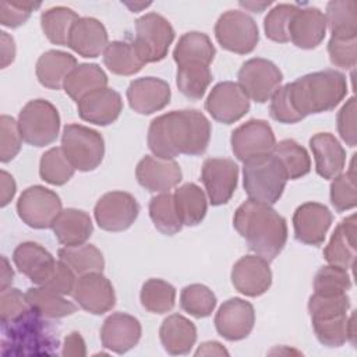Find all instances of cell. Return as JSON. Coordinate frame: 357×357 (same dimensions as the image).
Instances as JSON below:
<instances>
[{
  "mask_svg": "<svg viewBox=\"0 0 357 357\" xmlns=\"http://www.w3.org/2000/svg\"><path fill=\"white\" fill-rule=\"evenodd\" d=\"M78 18V14L71 8L57 6L42 13L40 26L43 33L52 43L59 46H67L71 26Z\"/></svg>",
  "mask_w": 357,
  "mask_h": 357,
  "instance_id": "obj_40",
  "label": "cell"
},
{
  "mask_svg": "<svg viewBox=\"0 0 357 357\" xmlns=\"http://www.w3.org/2000/svg\"><path fill=\"white\" fill-rule=\"evenodd\" d=\"M15 195V181L6 170H1V206H6Z\"/></svg>",
  "mask_w": 357,
  "mask_h": 357,
  "instance_id": "obj_58",
  "label": "cell"
},
{
  "mask_svg": "<svg viewBox=\"0 0 357 357\" xmlns=\"http://www.w3.org/2000/svg\"><path fill=\"white\" fill-rule=\"evenodd\" d=\"M230 144L234 156L244 163L272 153L276 139L272 127L265 120L252 119L231 132Z\"/></svg>",
  "mask_w": 357,
  "mask_h": 357,
  "instance_id": "obj_13",
  "label": "cell"
},
{
  "mask_svg": "<svg viewBox=\"0 0 357 357\" xmlns=\"http://www.w3.org/2000/svg\"><path fill=\"white\" fill-rule=\"evenodd\" d=\"M135 177L141 187L151 192H169L183 178L181 169L176 160L159 159L156 156H144L137 167Z\"/></svg>",
  "mask_w": 357,
  "mask_h": 357,
  "instance_id": "obj_20",
  "label": "cell"
},
{
  "mask_svg": "<svg viewBox=\"0 0 357 357\" xmlns=\"http://www.w3.org/2000/svg\"><path fill=\"white\" fill-rule=\"evenodd\" d=\"M74 172H75V167L71 165V162L66 156L61 146L50 148L40 158V163H39L40 178L52 185L66 184L73 177Z\"/></svg>",
  "mask_w": 357,
  "mask_h": 357,
  "instance_id": "obj_43",
  "label": "cell"
},
{
  "mask_svg": "<svg viewBox=\"0 0 357 357\" xmlns=\"http://www.w3.org/2000/svg\"><path fill=\"white\" fill-rule=\"evenodd\" d=\"M180 305L185 312L195 318H206L216 307V296L204 284H188L181 290Z\"/></svg>",
  "mask_w": 357,
  "mask_h": 357,
  "instance_id": "obj_45",
  "label": "cell"
},
{
  "mask_svg": "<svg viewBox=\"0 0 357 357\" xmlns=\"http://www.w3.org/2000/svg\"><path fill=\"white\" fill-rule=\"evenodd\" d=\"M52 229L60 244L74 247L86 243L93 231V225L86 212L67 208L57 216Z\"/></svg>",
  "mask_w": 357,
  "mask_h": 357,
  "instance_id": "obj_30",
  "label": "cell"
},
{
  "mask_svg": "<svg viewBox=\"0 0 357 357\" xmlns=\"http://www.w3.org/2000/svg\"><path fill=\"white\" fill-rule=\"evenodd\" d=\"M329 60L339 68H353L357 63V39H340L331 36L328 43Z\"/></svg>",
  "mask_w": 357,
  "mask_h": 357,
  "instance_id": "obj_53",
  "label": "cell"
},
{
  "mask_svg": "<svg viewBox=\"0 0 357 357\" xmlns=\"http://www.w3.org/2000/svg\"><path fill=\"white\" fill-rule=\"evenodd\" d=\"M22 141L18 121L3 114L0 117V160L3 163L13 160L18 155Z\"/></svg>",
  "mask_w": 357,
  "mask_h": 357,
  "instance_id": "obj_50",
  "label": "cell"
},
{
  "mask_svg": "<svg viewBox=\"0 0 357 357\" xmlns=\"http://www.w3.org/2000/svg\"><path fill=\"white\" fill-rule=\"evenodd\" d=\"M103 63L117 75H134L145 66L132 43L126 40L110 42L103 52Z\"/></svg>",
  "mask_w": 357,
  "mask_h": 357,
  "instance_id": "obj_37",
  "label": "cell"
},
{
  "mask_svg": "<svg viewBox=\"0 0 357 357\" xmlns=\"http://www.w3.org/2000/svg\"><path fill=\"white\" fill-rule=\"evenodd\" d=\"M40 7L33 1H0V24L7 28H17L28 21L32 11Z\"/></svg>",
  "mask_w": 357,
  "mask_h": 357,
  "instance_id": "obj_52",
  "label": "cell"
},
{
  "mask_svg": "<svg viewBox=\"0 0 357 357\" xmlns=\"http://www.w3.org/2000/svg\"><path fill=\"white\" fill-rule=\"evenodd\" d=\"M333 38L357 39V3L354 0H333L324 14Z\"/></svg>",
  "mask_w": 357,
  "mask_h": 357,
  "instance_id": "obj_36",
  "label": "cell"
},
{
  "mask_svg": "<svg viewBox=\"0 0 357 357\" xmlns=\"http://www.w3.org/2000/svg\"><path fill=\"white\" fill-rule=\"evenodd\" d=\"M59 259L67 264L78 276L102 272L105 268L103 254L93 244L63 247L59 250Z\"/></svg>",
  "mask_w": 357,
  "mask_h": 357,
  "instance_id": "obj_38",
  "label": "cell"
},
{
  "mask_svg": "<svg viewBox=\"0 0 357 357\" xmlns=\"http://www.w3.org/2000/svg\"><path fill=\"white\" fill-rule=\"evenodd\" d=\"M139 213L137 199L126 191H110L102 195L93 209L98 226L106 231H123L131 227Z\"/></svg>",
  "mask_w": 357,
  "mask_h": 357,
  "instance_id": "obj_12",
  "label": "cell"
},
{
  "mask_svg": "<svg viewBox=\"0 0 357 357\" xmlns=\"http://www.w3.org/2000/svg\"><path fill=\"white\" fill-rule=\"evenodd\" d=\"M294 112L303 120L308 114L333 110L347 95L346 77L336 70L305 74L286 84Z\"/></svg>",
  "mask_w": 357,
  "mask_h": 357,
  "instance_id": "obj_3",
  "label": "cell"
},
{
  "mask_svg": "<svg viewBox=\"0 0 357 357\" xmlns=\"http://www.w3.org/2000/svg\"><path fill=\"white\" fill-rule=\"evenodd\" d=\"M109 36L105 25L92 17H79L71 26L68 47L86 59H95L105 52Z\"/></svg>",
  "mask_w": 357,
  "mask_h": 357,
  "instance_id": "obj_25",
  "label": "cell"
},
{
  "mask_svg": "<svg viewBox=\"0 0 357 357\" xmlns=\"http://www.w3.org/2000/svg\"><path fill=\"white\" fill-rule=\"evenodd\" d=\"M61 148L79 172L95 170L105 156L103 137L96 130L81 124H67L63 128Z\"/></svg>",
  "mask_w": 357,
  "mask_h": 357,
  "instance_id": "obj_7",
  "label": "cell"
},
{
  "mask_svg": "<svg viewBox=\"0 0 357 357\" xmlns=\"http://www.w3.org/2000/svg\"><path fill=\"white\" fill-rule=\"evenodd\" d=\"M351 287V278L346 269L326 265L322 266L314 278V293L322 296H333L347 293Z\"/></svg>",
  "mask_w": 357,
  "mask_h": 357,
  "instance_id": "obj_47",
  "label": "cell"
},
{
  "mask_svg": "<svg viewBox=\"0 0 357 357\" xmlns=\"http://www.w3.org/2000/svg\"><path fill=\"white\" fill-rule=\"evenodd\" d=\"M255 324V311L251 303L233 297L226 300L215 315L218 333L230 342L245 339Z\"/></svg>",
  "mask_w": 357,
  "mask_h": 357,
  "instance_id": "obj_17",
  "label": "cell"
},
{
  "mask_svg": "<svg viewBox=\"0 0 357 357\" xmlns=\"http://www.w3.org/2000/svg\"><path fill=\"white\" fill-rule=\"evenodd\" d=\"M215 36L223 49L237 54L251 53L259 40L257 22L238 10H229L218 18Z\"/></svg>",
  "mask_w": 357,
  "mask_h": 357,
  "instance_id": "obj_9",
  "label": "cell"
},
{
  "mask_svg": "<svg viewBox=\"0 0 357 357\" xmlns=\"http://www.w3.org/2000/svg\"><path fill=\"white\" fill-rule=\"evenodd\" d=\"M272 155L283 166L289 180H297L311 170V159L304 146L294 139H282L272 151Z\"/></svg>",
  "mask_w": 357,
  "mask_h": 357,
  "instance_id": "obj_39",
  "label": "cell"
},
{
  "mask_svg": "<svg viewBox=\"0 0 357 357\" xmlns=\"http://www.w3.org/2000/svg\"><path fill=\"white\" fill-rule=\"evenodd\" d=\"M148 146L159 158L202 155L211 141V123L195 109L173 110L153 119L148 128Z\"/></svg>",
  "mask_w": 357,
  "mask_h": 357,
  "instance_id": "obj_1",
  "label": "cell"
},
{
  "mask_svg": "<svg viewBox=\"0 0 357 357\" xmlns=\"http://www.w3.org/2000/svg\"><path fill=\"white\" fill-rule=\"evenodd\" d=\"M25 297L31 308L46 319L64 318L77 311V305L74 303L64 298V296L42 286L29 287Z\"/></svg>",
  "mask_w": 357,
  "mask_h": 357,
  "instance_id": "obj_35",
  "label": "cell"
},
{
  "mask_svg": "<svg viewBox=\"0 0 357 357\" xmlns=\"http://www.w3.org/2000/svg\"><path fill=\"white\" fill-rule=\"evenodd\" d=\"M212 82V73L205 66H183L177 67L176 84L178 91L191 100L201 99L209 84Z\"/></svg>",
  "mask_w": 357,
  "mask_h": 357,
  "instance_id": "obj_44",
  "label": "cell"
},
{
  "mask_svg": "<svg viewBox=\"0 0 357 357\" xmlns=\"http://www.w3.org/2000/svg\"><path fill=\"white\" fill-rule=\"evenodd\" d=\"M310 148L315 159L317 173L332 180L339 176L346 163V151L331 132H318L310 138Z\"/></svg>",
  "mask_w": 357,
  "mask_h": 357,
  "instance_id": "obj_27",
  "label": "cell"
},
{
  "mask_svg": "<svg viewBox=\"0 0 357 357\" xmlns=\"http://www.w3.org/2000/svg\"><path fill=\"white\" fill-rule=\"evenodd\" d=\"M3 356H54L59 336L56 329L32 308L22 317L1 324Z\"/></svg>",
  "mask_w": 357,
  "mask_h": 357,
  "instance_id": "obj_4",
  "label": "cell"
},
{
  "mask_svg": "<svg viewBox=\"0 0 357 357\" xmlns=\"http://www.w3.org/2000/svg\"><path fill=\"white\" fill-rule=\"evenodd\" d=\"M13 276H14V272L10 268L8 259L6 257H1V275H0V283L1 284H0V291L10 286V283L13 282Z\"/></svg>",
  "mask_w": 357,
  "mask_h": 357,
  "instance_id": "obj_60",
  "label": "cell"
},
{
  "mask_svg": "<svg viewBox=\"0 0 357 357\" xmlns=\"http://www.w3.org/2000/svg\"><path fill=\"white\" fill-rule=\"evenodd\" d=\"M75 273L73 269L64 264L63 261H56V265L50 273V276L46 279V282L42 284V287H46L54 293H59L61 296H67L73 293L74 284H75Z\"/></svg>",
  "mask_w": 357,
  "mask_h": 357,
  "instance_id": "obj_54",
  "label": "cell"
},
{
  "mask_svg": "<svg viewBox=\"0 0 357 357\" xmlns=\"http://www.w3.org/2000/svg\"><path fill=\"white\" fill-rule=\"evenodd\" d=\"M332 225V213L324 204H301L293 215L296 238L307 245H321Z\"/></svg>",
  "mask_w": 357,
  "mask_h": 357,
  "instance_id": "obj_18",
  "label": "cell"
},
{
  "mask_svg": "<svg viewBox=\"0 0 357 357\" xmlns=\"http://www.w3.org/2000/svg\"><path fill=\"white\" fill-rule=\"evenodd\" d=\"M149 216L153 222V226L162 234L173 236L178 233L183 227V223L174 206L173 194L162 192L153 197L149 202Z\"/></svg>",
  "mask_w": 357,
  "mask_h": 357,
  "instance_id": "obj_42",
  "label": "cell"
},
{
  "mask_svg": "<svg viewBox=\"0 0 357 357\" xmlns=\"http://www.w3.org/2000/svg\"><path fill=\"white\" fill-rule=\"evenodd\" d=\"M205 109L213 120L233 124L250 110V98L237 82L223 81L212 88L206 98Z\"/></svg>",
  "mask_w": 357,
  "mask_h": 357,
  "instance_id": "obj_14",
  "label": "cell"
},
{
  "mask_svg": "<svg viewBox=\"0 0 357 357\" xmlns=\"http://www.w3.org/2000/svg\"><path fill=\"white\" fill-rule=\"evenodd\" d=\"M240 6L241 7H245L247 10H250V11H252V13H262L266 7H269L271 6V3L268 1V3H255V1H241L240 3Z\"/></svg>",
  "mask_w": 357,
  "mask_h": 357,
  "instance_id": "obj_61",
  "label": "cell"
},
{
  "mask_svg": "<svg viewBox=\"0 0 357 357\" xmlns=\"http://www.w3.org/2000/svg\"><path fill=\"white\" fill-rule=\"evenodd\" d=\"M350 298L346 293L322 296L314 293L308 300V312L311 321H329L347 315Z\"/></svg>",
  "mask_w": 357,
  "mask_h": 357,
  "instance_id": "obj_46",
  "label": "cell"
},
{
  "mask_svg": "<svg viewBox=\"0 0 357 357\" xmlns=\"http://www.w3.org/2000/svg\"><path fill=\"white\" fill-rule=\"evenodd\" d=\"M231 283L244 296L258 297L264 294L272 284L269 262L259 255L241 257L233 265Z\"/></svg>",
  "mask_w": 357,
  "mask_h": 357,
  "instance_id": "obj_19",
  "label": "cell"
},
{
  "mask_svg": "<svg viewBox=\"0 0 357 357\" xmlns=\"http://www.w3.org/2000/svg\"><path fill=\"white\" fill-rule=\"evenodd\" d=\"M173 40L174 29L163 15L146 13L135 21L132 45L144 64L163 60Z\"/></svg>",
  "mask_w": 357,
  "mask_h": 357,
  "instance_id": "obj_8",
  "label": "cell"
},
{
  "mask_svg": "<svg viewBox=\"0 0 357 357\" xmlns=\"http://www.w3.org/2000/svg\"><path fill=\"white\" fill-rule=\"evenodd\" d=\"M107 75L98 66L91 63H82L74 67L63 82L64 92L75 102L82 99L85 95L106 88Z\"/></svg>",
  "mask_w": 357,
  "mask_h": 357,
  "instance_id": "obj_33",
  "label": "cell"
},
{
  "mask_svg": "<svg viewBox=\"0 0 357 357\" xmlns=\"http://www.w3.org/2000/svg\"><path fill=\"white\" fill-rule=\"evenodd\" d=\"M201 180L212 205L227 204L237 187L238 166L227 158H208L202 165Z\"/></svg>",
  "mask_w": 357,
  "mask_h": 357,
  "instance_id": "obj_15",
  "label": "cell"
},
{
  "mask_svg": "<svg viewBox=\"0 0 357 357\" xmlns=\"http://www.w3.org/2000/svg\"><path fill=\"white\" fill-rule=\"evenodd\" d=\"M71 294L82 310L93 315H102L110 311L116 304L114 289L102 272L78 276Z\"/></svg>",
  "mask_w": 357,
  "mask_h": 357,
  "instance_id": "obj_16",
  "label": "cell"
},
{
  "mask_svg": "<svg viewBox=\"0 0 357 357\" xmlns=\"http://www.w3.org/2000/svg\"><path fill=\"white\" fill-rule=\"evenodd\" d=\"M174 206L183 226H197L206 215L208 202L204 191L194 183H185L174 194Z\"/></svg>",
  "mask_w": 357,
  "mask_h": 357,
  "instance_id": "obj_34",
  "label": "cell"
},
{
  "mask_svg": "<svg viewBox=\"0 0 357 357\" xmlns=\"http://www.w3.org/2000/svg\"><path fill=\"white\" fill-rule=\"evenodd\" d=\"M141 333V324L135 317L126 312H114L103 321L100 340L105 349L117 354H124L137 346Z\"/></svg>",
  "mask_w": 357,
  "mask_h": 357,
  "instance_id": "obj_22",
  "label": "cell"
},
{
  "mask_svg": "<svg viewBox=\"0 0 357 357\" xmlns=\"http://www.w3.org/2000/svg\"><path fill=\"white\" fill-rule=\"evenodd\" d=\"M233 226L248 248L268 262L282 252L287 241L286 219L264 202H243L234 212Z\"/></svg>",
  "mask_w": 357,
  "mask_h": 357,
  "instance_id": "obj_2",
  "label": "cell"
},
{
  "mask_svg": "<svg viewBox=\"0 0 357 357\" xmlns=\"http://www.w3.org/2000/svg\"><path fill=\"white\" fill-rule=\"evenodd\" d=\"M159 337L163 349L172 356L187 354L197 340L195 325L180 314H172L163 319Z\"/></svg>",
  "mask_w": 357,
  "mask_h": 357,
  "instance_id": "obj_29",
  "label": "cell"
},
{
  "mask_svg": "<svg viewBox=\"0 0 357 357\" xmlns=\"http://www.w3.org/2000/svg\"><path fill=\"white\" fill-rule=\"evenodd\" d=\"M61 211L60 197L43 185L28 187L17 201L20 219L32 229L52 227Z\"/></svg>",
  "mask_w": 357,
  "mask_h": 357,
  "instance_id": "obj_10",
  "label": "cell"
},
{
  "mask_svg": "<svg viewBox=\"0 0 357 357\" xmlns=\"http://www.w3.org/2000/svg\"><path fill=\"white\" fill-rule=\"evenodd\" d=\"M331 204L337 212L353 209L357 205L354 158L347 173H340L331 183Z\"/></svg>",
  "mask_w": 357,
  "mask_h": 357,
  "instance_id": "obj_48",
  "label": "cell"
},
{
  "mask_svg": "<svg viewBox=\"0 0 357 357\" xmlns=\"http://www.w3.org/2000/svg\"><path fill=\"white\" fill-rule=\"evenodd\" d=\"M13 261L17 269L36 286H42L46 282L56 265L53 255L33 241L18 244L13 252Z\"/></svg>",
  "mask_w": 357,
  "mask_h": 357,
  "instance_id": "obj_26",
  "label": "cell"
},
{
  "mask_svg": "<svg viewBox=\"0 0 357 357\" xmlns=\"http://www.w3.org/2000/svg\"><path fill=\"white\" fill-rule=\"evenodd\" d=\"M337 131L340 138L349 145L356 146L357 131H356V99L351 96L337 113Z\"/></svg>",
  "mask_w": 357,
  "mask_h": 357,
  "instance_id": "obj_55",
  "label": "cell"
},
{
  "mask_svg": "<svg viewBox=\"0 0 357 357\" xmlns=\"http://www.w3.org/2000/svg\"><path fill=\"white\" fill-rule=\"evenodd\" d=\"M77 59L61 50H47L36 61V78L49 89H60L70 71L77 67Z\"/></svg>",
  "mask_w": 357,
  "mask_h": 357,
  "instance_id": "obj_32",
  "label": "cell"
},
{
  "mask_svg": "<svg viewBox=\"0 0 357 357\" xmlns=\"http://www.w3.org/2000/svg\"><path fill=\"white\" fill-rule=\"evenodd\" d=\"M142 307L152 314H165L173 310L176 301V289L166 280L148 279L139 293Z\"/></svg>",
  "mask_w": 357,
  "mask_h": 357,
  "instance_id": "obj_41",
  "label": "cell"
},
{
  "mask_svg": "<svg viewBox=\"0 0 357 357\" xmlns=\"http://www.w3.org/2000/svg\"><path fill=\"white\" fill-rule=\"evenodd\" d=\"M195 356H229V351L219 343V342H204Z\"/></svg>",
  "mask_w": 357,
  "mask_h": 357,
  "instance_id": "obj_59",
  "label": "cell"
},
{
  "mask_svg": "<svg viewBox=\"0 0 357 357\" xmlns=\"http://www.w3.org/2000/svg\"><path fill=\"white\" fill-rule=\"evenodd\" d=\"M324 257L329 265L351 269L356 261V215L344 218L335 229Z\"/></svg>",
  "mask_w": 357,
  "mask_h": 357,
  "instance_id": "obj_28",
  "label": "cell"
},
{
  "mask_svg": "<svg viewBox=\"0 0 357 357\" xmlns=\"http://www.w3.org/2000/svg\"><path fill=\"white\" fill-rule=\"evenodd\" d=\"M238 85L257 103H265L280 86L283 75L275 63L254 57L243 63L238 70Z\"/></svg>",
  "mask_w": 357,
  "mask_h": 357,
  "instance_id": "obj_11",
  "label": "cell"
},
{
  "mask_svg": "<svg viewBox=\"0 0 357 357\" xmlns=\"http://www.w3.org/2000/svg\"><path fill=\"white\" fill-rule=\"evenodd\" d=\"M15 57V43L14 39L7 33L1 32V68H6Z\"/></svg>",
  "mask_w": 357,
  "mask_h": 357,
  "instance_id": "obj_57",
  "label": "cell"
},
{
  "mask_svg": "<svg viewBox=\"0 0 357 357\" xmlns=\"http://www.w3.org/2000/svg\"><path fill=\"white\" fill-rule=\"evenodd\" d=\"M298 6L294 4H278L275 6L264 20V29L268 39L278 43H287L289 24Z\"/></svg>",
  "mask_w": 357,
  "mask_h": 357,
  "instance_id": "obj_49",
  "label": "cell"
},
{
  "mask_svg": "<svg viewBox=\"0 0 357 357\" xmlns=\"http://www.w3.org/2000/svg\"><path fill=\"white\" fill-rule=\"evenodd\" d=\"M61 354L71 357H84L86 354L85 342L79 332H71L70 335H67V337L64 339Z\"/></svg>",
  "mask_w": 357,
  "mask_h": 357,
  "instance_id": "obj_56",
  "label": "cell"
},
{
  "mask_svg": "<svg viewBox=\"0 0 357 357\" xmlns=\"http://www.w3.org/2000/svg\"><path fill=\"white\" fill-rule=\"evenodd\" d=\"M215 53L216 50L209 36L202 32L194 31V32L184 33L178 39L173 50V59L177 67H183V66L209 67V64L213 61Z\"/></svg>",
  "mask_w": 357,
  "mask_h": 357,
  "instance_id": "obj_31",
  "label": "cell"
},
{
  "mask_svg": "<svg viewBox=\"0 0 357 357\" xmlns=\"http://www.w3.org/2000/svg\"><path fill=\"white\" fill-rule=\"evenodd\" d=\"M287 180L283 166L272 153L243 165V185L248 199L273 205L282 197Z\"/></svg>",
  "mask_w": 357,
  "mask_h": 357,
  "instance_id": "obj_5",
  "label": "cell"
},
{
  "mask_svg": "<svg viewBox=\"0 0 357 357\" xmlns=\"http://www.w3.org/2000/svg\"><path fill=\"white\" fill-rule=\"evenodd\" d=\"M31 310V305L18 289L7 287L0 294V319L1 324L11 322Z\"/></svg>",
  "mask_w": 357,
  "mask_h": 357,
  "instance_id": "obj_51",
  "label": "cell"
},
{
  "mask_svg": "<svg viewBox=\"0 0 357 357\" xmlns=\"http://www.w3.org/2000/svg\"><path fill=\"white\" fill-rule=\"evenodd\" d=\"M172 91L166 81L156 77H142L130 82L127 100L139 114H152L165 109L170 102Z\"/></svg>",
  "mask_w": 357,
  "mask_h": 357,
  "instance_id": "obj_21",
  "label": "cell"
},
{
  "mask_svg": "<svg viewBox=\"0 0 357 357\" xmlns=\"http://www.w3.org/2000/svg\"><path fill=\"white\" fill-rule=\"evenodd\" d=\"M77 107L84 121L109 126L119 119L123 110V100L117 91L106 86L85 95L77 102Z\"/></svg>",
  "mask_w": 357,
  "mask_h": 357,
  "instance_id": "obj_23",
  "label": "cell"
},
{
  "mask_svg": "<svg viewBox=\"0 0 357 357\" xmlns=\"http://www.w3.org/2000/svg\"><path fill=\"white\" fill-rule=\"evenodd\" d=\"M326 33V20L317 7H304L294 11L289 24V39L300 49H315Z\"/></svg>",
  "mask_w": 357,
  "mask_h": 357,
  "instance_id": "obj_24",
  "label": "cell"
},
{
  "mask_svg": "<svg viewBox=\"0 0 357 357\" xmlns=\"http://www.w3.org/2000/svg\"><path fill=\"white\" fill-rule=\"evenodd\" d=\"M18 127L22 139L28 145L42 148L56 141L60 130V116L49 100L33 99L21 109Z\"/></svg>",
  "mask_w": 357,
  "mask_h": 357,
  "instance_id": "obj_6",
  "label": "cell"
}]
</instances>
